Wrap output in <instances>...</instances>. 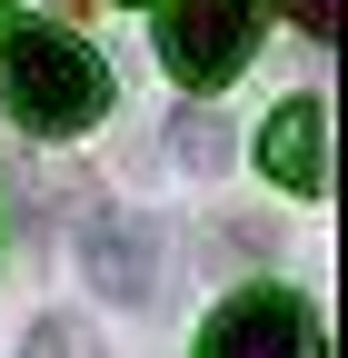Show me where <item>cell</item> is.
I'll list each match as a JSON object with an SVG mask.
<instances>
[{"mask_svg":"<svg viewBox=\"0 0 348 358\" xmlns=\"http://www.w3.org/2000/svg\"><path fill=\"white\" fill-rule=\"evenodd\" d=\"M259 10L269 0H169L159 10V60L180 90H229L249 70V40H259Z\"/></svg>","mask_w":348,"mask_h":358,"instance_id":"7a4b0ae2","label":"cell"},{"mask_svg":"<svg viewBox=\"0 0 348 358\" xmlns=\"http://www.w3.org/2000/svg\"><path fill=\"white\" fill-rule=\"evenodd\" d=\"M90 279L110 289V308H150V289H159V229L150 219H100L90 229Z\"/></svg>","mask_w":348,"mask_h":358,"instance_id":"5b68a950","label":"cell"},{"mask_svg":"<svg viewBox=\"0 0 348 358\" xmlns=\"http://www.w3.org/2000/svg\"><path fill=\"white\" fill-rule=\"evenodd\" d=\"M0 100H10L20 129H40V140H70V129H90L110 110V60L90 50V40H70L50 20H30L0 40Z\"/></svg>","mask_w":348,"mask_h":358,"instance_id":"6da1fadb","label":"cell"},{"mask_svg":"<svg viewBox=\"0 0 348 358\" xmlns=\"http://www.w3.org/2000/svg\"><path fill=\"white\" fill-rule=\"evenodd\" d=\"M289 20L309 30V40H328V30H338V0H289Z\"/></svg>","mask_w":348,"mask_h":358,"instance_id":"ba28073f","label":"cell"},{"mask_svg":"<svg viewBox=\"0 0 348 358\" xmlns=\"http://www.w3.org/2000/svg\"><path fill=\"white\" fill-rule=\"evenodd\" d=\"M259 169H269L279 189L319 199V189H328V110H319V100H279L269 129H259Z\"/></svg>","mask_w":348,"mask_h":358,"instance_id":"277c9868","label":"cell"},{"mask_svg":"<svg viewBox=\"0 0 348 358\" xmlns=\"http://www.w3.org/2000/svg\"><path fill=\"white\" fill-rule=\"evenodd\" d=\"M169 150H180V169H199V179L239 159V140H229V120H219V110H180V120H169Z\"/></svg>","mask_w":348,"mask_h":358,"instance_id":"8992f818","label":"cell"},{"mask_svg":"<svg viewBox=\"0 0 348 358\" xmlns=\"http://www.w3.org/2000/svg\"><path fill=\"white\" fill-rule=\"evenodd\" d=\"M30 358H90V329H80V319H50V329H30Z\"/></svg>","mask_w":348,"mask_h":358,"instance_id":"52a82bcc","label":"cell"},{"mask_svg":"<svg viewBox=\"0 0 348 358\" xmlns=\"http://www.w3.org/2000/svg\"><path fill=\"white\" fill-rule=\"evenodd\" d=\"M199 358H319V338H309V308L289 289H239L219 319H209Z\"/></svg>","mask_w":348,"mask_h":358,"instance_id":"3957f363","label":"cell"}]
</instances>
